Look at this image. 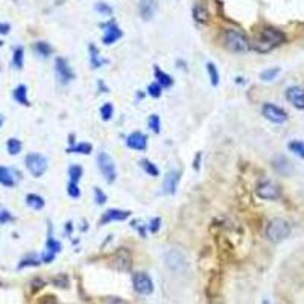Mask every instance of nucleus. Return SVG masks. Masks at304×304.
I'll return each mask as SVG.
<instances>
[{
  "label": "nucleus",
  "mask_w": 304,
  "mask_h": 304,
  "mask_svg": "<svg viewBox=\"0 0 304 304\" xmlns=\"http://www.w3.org/2000/svg\"><path fill=\"white\" fill-rule=\"evenodd\" d=\"M285 41H286V35L282 31L275 29V27H265L256 38V41L253 43V47L260 53H266L277 46L283 44Z\"/></svg>",
  "instance_id": "f257e3e1"
},
{
  "label": "nucleus",
  "mask_w": 304,
  "mask_h": 304,
  "mask_svg": "<svg viewBox=\"0 0 304 304\" xmlns=\"http://www.w3.org/2000/svg\"><path fill=\"white\" fill-rule=\"evenodd\" d=\"M289 234H291V225L283 217H274L266 225V237L271 242H275V243L283 242L285 239L289 237Z\"/></svg>",
  "instance_id": "f03ea898"
},
{
  "label": "nucleus",
  "mask_w": 304,
  "mask_h": 304,
  "mask_svg": "<svg viewBox=\"0 0 304 304\" xmlns=\"http://www.w3.org/2000/svg\"><path fill=\"white\" fill-rule=\"evenodd\" d=\"M224 46L234 53H243L250 49V41H248L246 35L236 29H227L222 35Z\"/></svg>",
  "instance_id": "7ed1b4c3"
},
{
  "label": "nucleus",
  "mask_w": 304,
  "mask_h": 304,
  "mask_svg": "<svg viewBox=\"0 0 304 304\" xmlns=\"http://www.w3.org/2000/svg\"><path fill=\"white\" fill-rule=\"evenodd\" d=\"M24 164H26V169L29 171V174L35 178L43 177V174L47 171V158L37 152L27 154L24 158Z\"/></svg>",
  "instance_id": "20e7f679"
},
{
  "label": "nucleus",
  "mask_w": 304,
  "mask_h": 304,
  "mask_svg": "<svg viewBox=\"0 0 304 304\" xmlns=\"http://www.w3.org/2000/svg\"><path fill=\"white\" fill-rule=\"evenodd\" d=\"M98 166H99V171L103 175V178L108 183H114L117 178V172H116V164L114 160L109 157L106 152H99L98 155Z\"/></svg>",
  "instance_id": "39448f33"
},
{
  "label": "nucleus",
  "mask_w": 304,
  "mask_h": 304,
  "mask_svg": "<svg viewBox=\"0 0 304 304\" xmlns=\"http://www.w3.org/2000/svg\"><path fill=\"white\" fill-rule=\"evenodd\" d=\"M262 114L266 120L275 123V125H282L288 120V113L285 111L283 108L277 106V105H274L271 102H266L263 103L262 106Z\"/></svg>",
  "instance_id": "423d86ee"
},
{
  "label": "nucleus",
  "mask_w": 304,
  "mask_h": 304,
  "mask_svg": "<svg viewBox=\"0 0 304 304\" xmlns=\"http://www.w3.org/2000/svg\"><path fill=\"white\" fill-rule=\"evenodd\" d=\"M164 260L169 269H172L174 272H184L189 266L186 256L180 250H169L164 256Z\"/></svg>",
  "instance_id": "0eeeda50"
},
{
  "label": "nucleus",
  "mask_w": 304,
  "mask_h": 304,
  "mask_svg": "<svg viewBox=\"0 0 304 304\" xmlns=\"http://www.w3.org/2000/svg\"><path fill=\"white\" fill-rule=\"evenodd\" d=\"M132 286L140 295H151L154 292V283L146 272H135L132 275Z\"/></svg>",
  "instance_id": "6e6552de"
},
{
  "label": "nucleus",
  "mask_w": 304,
  "mask_h": 304,
  "mask_svg": "<svg viewBox=\"0 0 304 304\" xmlns=\"http://www.w3.org/2000/svg\"><path fill=\"white\" fill-rule=\"evenodd\" d=\"M111 266L120 272H128L132 266V257L126 248H119V250L111 257Z\"/></svg>",
  "instance_id": "1a4fd4ad"
},
{
  "label": "nucleus",
  "mask_w": 304,
  "mask_h": 304,
  "mask_svg": "<svg viewBox=\"0 0 304 304\" xmlns=\"http://www.w3.org/2000/svg\"><path fill=\"white\" fill-rule=\"evenodd\" d=\"M256 193H257L259 198L268 200V201H275V200L280 198V189L271 181L260 183L256 189Z\"/></svg>",
  "instance_id": "9d476101"
},
{
  "label": "nucleus",
  "mask_w": 304,
  "mask_h": 304,
  "mask_svg": "<svg viewBox=\"0 0 304 304\" xmlns=\"http://www.w3.org/2000/svg\"><path fill=\"white\" fill-rule=\"evenodd\" d=\"M55 75H57V78L61 84H67V82H70L75 78L72 67L69 66L67 60H64V58L55 60Z\"/></svg>",
  "instance_id": "9b49d317"
},
{
  "label": "nucleus",
  "mask_w": 304,
  "mask_h": 304,
  "mask_svg": "<svg viewBox=\"0 0 304 304\" xmlns=\"http://www.w3.org/2000/svg\"><path fill=\"white\" fill-rule=\"evenodd\" d=\"M123 32L120 27L111 21V23H106L105 24V32H103V37H102V43L106 44V46H111L113 43H116L119 38H122Z\"/></svg>",
  "instance_id": "f8f14e48"
},
{
  "label": "nucleus",
  "mask_w": 304,
  "mask_h": 304,
  "mask_svg": "<svg viewBox=\"0 0 304 304\" xmlns=\"http://www.w3.org/2000/svg\"><path fill=\"white\" fill-rule=\"evenodd\" d=\"M126 146L134 149V151H145L148 146V137L140 131L131 132L126 137Z\"/></svg>",
  "instance_id": "ddd939ff"
},
{
  "label": "nucleus",
  "mask_w": 304,
  "mask_h": 304,
  "mask_svg": "<svg viewBox=\"0 0 304 304\" xmlns=\"http://www.w3.org/2000/svg\"><path fill=\"white\" fill-rule=\"evenodd\" d=\"M286 99L298 109H304V89L300 86L289 87L286 90Z\"/></svg>",
  "instance_id": "4468645a"
},
{
  "label": "nucleus",
  "mask_w": 304,
  "mask_h": 304,
  "mask_svg": "<svg viewBox=\"0 0 304 304\" xmlns=\"http://www.w3.org/2000/svg\"><path fill=\"white\" fill-rule=\"evenodd\" d=\"M178 181H180V174L177 171H169L163 181V193H166V195H175Z\"/></svg>",
  "instance_id": "2eb2a0df"
},
{
  "label": "nucleus",
  "mask_w": 304,
  "mask_h": 304,
  "mask_svg": "<svg viewBox=\"0 0 304 304\" xmlns=\"http://www.w3.org/2000/svg\"><path fill=\"white\" fill-rule=\"evenodd\" d=\"M61 251V243L58 240H55L50 233H49V237H47V242H46V251L44 254L41 256V262L44 263H50L55 257V254Z\"/></svg>",
  "instance_id": "dca6fc26"
},
{
  "label": "nucleus",
  "mask_w": 304,
  "mask_h": 304,
  "mask_svg": "<svg viewBox=\"0 0 304 304\" xmlns=\"http://www.w3.org/2000/svg\"><path fill=\"white\" fill-rule=\"evenodd\" d=\"M129 211L126 210H119V208H109L103 213V216L101 217V225L108 224V222H114V220H125L129 217Z\"/></svg>",
  "instance_id": "f3484780"
},
{
  "label": "nucleus",
  "mask_w": 304,
  "mask_h": 304,
  "mask_svg": "<svg viewBox=\"0 0 304 304\" xmlns=\"http://www.w3.org/2000/svg\"><path fill=\"white\" fill-rule=\"evenodd\" d=\"M155 6H157V0H140V3H139L140 17L145 21H149L155 14Z\"/></svg>",
  "instance_id": "a211bd4d"
},
{
  "label": "nucleus",
  "mask_w": 304,
  "mask_h": 304,
  "mask_svg": "<svg viewBox=\"0 0 304 304\" xmlns=\"http://www.w3.org/2000/svg\"><path fill=\"white\" fill-rule=\"evenodd\" d=\"M0 184H2L3 187H14L15 186V177L12 174V171L9 168H6V166H0Z\"/></svg>",
  "instance_id": "6ab92c4d"
},
{
  "label": "nucleus",
  "mask_w": 304,
  "mask_h": 304,
  "mask_svg": "<svg viewBox=\"0 0 304 304\" xmlns=\"http://www.w3.org/2000/svg\"><path fill=\"white\" fill-rule=\"evenodd\" d=\"M154 75H155V82H158V84L164 89H169V87H172V84H174V79H172V76L171 75H168V73H164L158 66H154Z\"/></svg>",
  "instance_id": "aec40b11"
},
{
  "label": "nucleus",
  "mask_w": 304,
  "mask_h": 304,
  "mask_svg": "<svg viewBox=\"0 0 304 304\" xmlns=\"http://www.w3.org/2000/svg\"><path fill=\"white\" fill-rule=\"evenodd\" d=\"M12 98H14V101H15L17 103H20V105H23V106H29V105H31V103H29V99H27V87L23 86V84H20V86H17V87L14 89Z\"/></svg>",
  "instance_id": "412c9836"
},
{
  "label": "nucleus",
  "mask_w": 304,
  "mask_h": 304,
  "mask_svg": "<svg viewBox=\"0 0 304 304\" xmlns=\"http://www.w3.org/2000/svg\"><path fill=\"white\" fill-rule=\"evenodd\" d=\"M89 52H90V64H92V69H101L106 60L101 58V55H99V50L95 44H90L89 46Z\"/></svg>",
  "instance_id": "4be33fe9"
},
{
  "label": "nucleus",
  "mask_w": 304,
  "mask_h": 304,
  "mask_svg": "<svg viewBox=\"0 0 304 304\" xmlns=\"http://www.w3.org/2000/svg\"><path fill=\"white\" fill-rule=\"evenodd\" d=\"M44 200L37 195V193H27L26 195V205L32 208V210H41L44 207Z\"/></svg>",
  "instance_id": "5701e85b"
},
{
  "label": "nucleus",
  "mask_w": 304,
  "mask_h": 304,
  "mask_svg": "<svg viewBox=\"0 0 304 304\" xmlns=\"http://www.w3.org/2000/svg\"><path fill=\"white\" fill-rule=\"evenodd\" d=\"M92 151H93V146L90 145V143H76V145H72V146H69L67 149H66V152L67 154H84V155H89V154H92Z\"/></svg>",
  "instance_id": "b1692460"
},
{
  "label": "nucleus",
  "mask_w": 304,
  "mask_h": 304,
  "mask_svg": "<svg viewBox=\"0 0 304 304\" xmlns=\"http://www.w3.org/2000/svg\"><path fill=\"white\" fill-rule=\"evenodd\" d=\"M272 166H274V169L277 172H280V174L291 172V163L285 157H275L274 161H272Z\"/></svg>",
  "instance_id": "393cba45"
},
{
  "label": "nucleus",
  "mask_w": 304,
  "mask_h": 304,
  "mask_svg": "<svg viewBox=\"0 0 304 304\" xmlns=\"http://www.w3.org/2000/svg\"><path fill=\"white\" fill-rule=\"evenodd\" d=\"M23 64H24V49L21 46H18L14 49V53H12V66L15 69L21 70Z\"/></svg>",
  "instance_id": "a878e982"
},
{
  "label": "nucleus",
  "mask_w": 304,
  "mask_h": 304,
  "mask_svg": "<svg viewBox=\"0 0 304 304\" xmlns=\"http://www.w3.org/2000/svg\"><path fill=\"white\" fill-rule=\"evenodd\" d=\"M34 49H35V52L40 55V57H44V58L50 57V55L53 53V47L46 41H37Z\"/></svg>",
  "instance_id": "bb28decb"
},
{
  "label": "nucleus",
  "mask_w": 304,
  "mask_h": 304,
  "mask_svg": "<svg viewBox=\"0 0 304 304\" xmlns=\"http://www.w3.org/2000/svg\"><path fill=\"white\" fill-rule=\"evenodd\" d=\"M140 168L148 174V175H151V177H160V171H158V168L157 166L152 163V161H149V160H146V158H143V160H140Z\"/></svg>",
  "instance_id": "cd10ccee"
},
{
  "label": "nucleus",
  "mask_w": 304,
  "mask_h": 304,
  "mask_svg": "<svg viewBox=\"0 0 304 304\" xmlns=\"http://www.w3.org/2000/svg\"><path fill=\"white\" fill-rule=\"evenodd\" d=\"M193 18H195L198 23H207L208 21V12L204 6L201 5H195L193 6Z\"/></svg>",
  "instance_id": "c85d7f7f"
},
{
  "label": "nucleus",
  "mask_w": 304,
  "mask_h": 304,
  "mask_svg": "<svg viewBox=\"0 0 304 304\" xmlns=\"http://www.w3.org/2000/svg\"><path fill=\"white\" fill-rule=\"evenodd\" d=\"M280 72H282L280 67H269V69H265V70L260 73V79L265 81V82H271V81H274L275 78L280 75Z\"/></svg>",
  "instance_id": "c756f323"
},
{
  "label": "nucleus",
  "mask_w": 304,
  "mask_h": 304,
  "mask_svg": "<svg viewBox=\"0 0 304 304\" xmlns=\"http://www.w3.org/2000/svg\"><path fill=\"white\" fill-rule=\"evenodd\" d=\"M21 148H23L21 142H20L18 139H15V137H11V139H8V142H6V151L9 152V155H17V154H20Z\"/></svg>",
  "instance_id": "7c9ffc66"
},
{
  "label": "nucleus",
  "mask_w": 304,
  "mask_h": 304,
  "mask_svg": "<svg viewBox=\"0 0 304 304\" xmlns=\"http://www.w3.org/2000/svg\"><path fill=\"white\" fill-rule=\"evenodd\" d=\"M67 174H69L70 181L78 183V181L82 178V174H84V169H82V166H79V164H72L70 168H69V171H67Z\"/></svg>",
  "instance_id": "2f4dec72"
},
{
  "label": "nucleus",
  "mask_w": 304,
  "mask_h": 304,
  "mask_svg": "<svg viewBox=\"0 0 304 304\" xmlns=\"http://www.w3.org/2000/svg\"><path fill=\"white\" fill-rule=\"evenodd\" d=\"M207 72H208V76H210L211 86H213V87H217V86H219V79H220L217 67H216L213 63H207Z\"/></svg>",
  "instance_id": "473e14b6"
},
{
  "label": "nucleus",
  "mask_w": 304,
  "mask_h": 304,
  "mask_svg": "<svg viewBox=\"0 0 304 304\" xmlns=\"http://www.w3.org/2000/svg\"><path fill=\"white\" fill-rule=\"evenodd\" d=\"M288 148H289V151L294 152L295 155L304 158V142H301V140H292V142H289Z\"/></svg>",
  "instance_id": "72a5a7b5"
},
{
  "label": "nucleus",
  "mask_w": 304,
  "mask_h": 304,
  "mask_svg": "<svg viewBox=\"0 0 304 304\" xmlns=\"http://www.w3.org/2000/svg\"><path fill=\"white\" fill-rule=\"evenodd\" d=\"M101 117H102V120H109L113 117V114H114V106L111 105V103H103L102 106H101Z\"/></svg>",
  "instance_id": "f704fd0d"
},
{
  "label": "nucleus",
  "mask_w": 304,
  "mask_h": 304,
  "mask_svg": "<svg viewBox=\"0 0 304 304\" xmlns=\"http://www.w3.org/2000/svg\"><path fill=\"white\" fill-rule=\"evenodd\" d=\"M148 128H149L151 131H154L155 134H158V132H160L161 123H160V117H158L157 114L149 116V119H148Z\"/></svg>",
  "instance_id": "c9c22d12"
},
{
  "label": "nucleus",
  "mask_w": 304,
  "mask_h": 304,
  "mask_svg": "<svg viewBox=\"0 0 304 304\" xmlns=\"http://www.w3.org/2000/svg\"><path fill=\"white\" fill-rule=\"evenodd\" d=\"M161 93H163V87L158 84V82H152V84H149V87H148V95L151 96V98H160L161 96Z\"/></svg>",
  "instance_id": "e433bc0d"
},
{
  "label": "nucleus",
  "mask_w": 304,
  "mask_h": 304,
  "mask_svg": "<svg viewBox=\"0 0 304 304\" xmlns=\"http://www.w3.org/2000/svg\"><path fill=\"white\" fill-rule=\"evenodd\" d=\"M40 263H41V259H37V257L29 256V257H24V259L18 263V269L26 268V266H37V265H40Z\"/></svg>",
  "instance_id": "4c0bfd02"
},
{
  "label": "nucleus",
  "mask_w": 304,
  "mask_h": 304,
  "mask_svg": "<svg viewBox=\"0 0 304 304\" xmlns=\"http://www.w3.org/2000/svg\"><path fill=\"white\" fill-rule=\"evenodd\" d=\"M12 220H14V216L11 214V211L3 208V207H0V224L5 225L8 222H12Z\"/></svg>",
  "instance_id": "58836bf2"
},
{
  "label": "nucleus",
  "mask_w": 304,
  "mask_h": 304,
  "mask_svg": "<svg viewBox=\"0 0 304 304\" xmlns=\"http://www.w3.org/2000/svg\"><path fill=\"white\" fill-rule=\"evenodd\" d=\"M67 193H69V197H72V198H79L81 197V189H79L78 183L70 181L67 184Z\"/></svg>",
  "instance_id": "ea45409f"
},
{
  "label": "nucleus",
  "mask_w": 304,
  "mask_h": 304,
  "mask_svg": "<svg viewBox=\"0 0 304 304\" xmlns=\"http://www.w3.org/2000/svg\"><path fill=\"white\" fill-rule=\"evenodd\" d=\"M95 8H96V11H98L99 14H102V15H111V14H113V8L109 6L108 3H103V2H98Z\"/></svg>",
  "instance_id": "a19ab883"
},
{
  "label": "nucleus",
  "mask_w": 304,
  "mask_h": 304,
  "mask_svg": "<svg viewBox=\"0 0 304 304\" xmlns=\"http://www.w3.org/2000/svg\"><path fill=\"white\" fill-rule=\"evenodd\" d=\"M93 193H95V201H96L98 205H103V204L106 203V195H105V193H103L99 187H95Z\"/></svg>",
  "instance_id": "79ce46f5"
},
{
  "label": "nucleus",
  "mask_w": 304,
  "mask_h": 304,
  "mask_svg": "<svg viewBox=\"0 0 304 304\" xmlns=\"http://www.w3.org/2000/svg\"><path fill=\"white\" fill-rule=\"evenodd\" d=\"M160 227H161V219H160V217H154L151 222H149V231L154 233V234L158 233Z\"/></svg>",
  "instance_id": "37998d69"
},
{
  "label": "nucleus",
  "mask_w": 304,
  "mask_h": 304,
  "mask_svg": "<svg viewBox=\"0 0 304 304\" xmlns=\"http://www.w3.org/2000/svg\"><path fill=\"white\" fill-rule=\"evenodd\" d=\"M38 304H58V303H57V300H55V297L47 295V297H43V298L38 301Z\"/></svg>",
  "instance_id": "c03bdc74"
},
{
  "label": "nucleus",
  "mask_w": 304,
  "mask_h": 304,
  "mask_svg": "<svg viewBox=\"0 0 304 304\" xmlns=\"http://www.w3.org/2000/svg\"><path fill=\"white\" fill-rule=\"evenodd\" d=\"M201 157H203V154H201V152H197L195 160H193V169H195L197 172H198L200 168H201Z\"/></svg>",
  "instance_id": "a18cd8bd"
},
{
  "label": "nucleus",
  "mask_w": 304,
  "mask_h": 304,
  "mask_svg": "<svg viewBox=\"0 0 304 304\" xmlns=\"http://www.w3.org/2000/svg\"><path fill=\"white\" fill-rule=\"evenodd\" d=\"M11 31V26L8 23H0V35H8Z\"/></svg>",
  "instance_id": "49530a36"
},
{
  "label": "nucleus",
  "mask_w": 304,
  "mask_h": 304,
  "mask_svg": "<svg viewBox=\"0 0 304 304\" xmlns=\"http://www.w3.org/2000/svg\"><path fill=\"white\" fill-rule=\"evenodd\" d=\"M99 89L102 90V93H106V92H108L106 86H103V82H102V81H99Z\"/></svg>",
  "instance_id": "de8ad7c7"
},
{
  "label": "nucleus",
  "mask_w": 304,
  "mask_h": 304,
  "mask_svg": "<svg viewBox=\"0 0 304 304\" xmlns=\"http://www.w3.org/2000/svg\"><path fill=\"white\" fill-rule=\"evenodd\" d=\"M3 122H5V119H3V116H2V114H0V128H2Z\"/></svg>",
  "instance_id": "09e8293b"
},
{
  "label": "nucleus",
  "mask_w": 304,
  "mask_h": 304,
  "mask_svg": "<svg viewBox=\"0 0 304 304\" xmlns=\"http://www.w3.org/2000/svg\"><path fill=\"white\" fill-rule=\"evenodd\" d=\"M262 304H271V303H269L268 300H263V303H262Z\"/></svg>",
  "instance_id": "8fccbe9b"
},
{
  "label": "nucleus",
  "mask_w": 304,
  "mask_h": 304,
  "mask_svg": "<svg viewBox=\"0 0 304 304\" xmlns=\"http://www.w3.org/2000/svg\"><path fill=\"white\" fill-rule=\"evenodd\" d=\"M2 46H3V41H2V40H0V47H2Z\"/></svg>",
  "instance_id": "3c124183"
}]
</instances>
